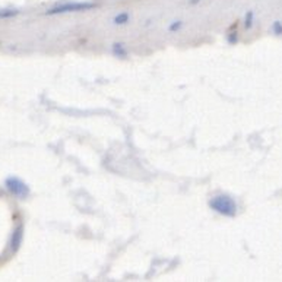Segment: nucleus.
I'll return each mask as SVG.
<instances>
[{"label":"nucleus","mask_w":282,"mask_h":282,"mask_svg":"<svg viewBox=\"0 0 282 282\" xmlns=\"http://www.w3.org/2000/svg\"><path fill=\"white\" fill-rule=\"evenodd\" d=\"M182 28H183V20H172V22H170V25L167 26V31L174 34V32H178Z\"/></svg>","instance_id":"obj_11"},{"label":"nucleus","mask_w":282,"mask_h":282,"mask_svg":"<svg viewBox=\"0 0 282 282\" xmlns=\"http://www.w3.org/2000/svg\"><path fill=\"white\" fill-rule=\"evenodd\" d=\"M95 8H98L96 3L92 2H68V3H62L57 4L54 8L46 10V15H64V14H75V12H86V10H92Z\"/></svg>","instance_id":"obj_2"},{"label":"nucleus","mask_w":282,"mask_h":282,"mask_svg":"<svg viewBox=\"0 0 282 282\" xmlns=\"http://www.w3.org/2000/svg\"><path fill=\"white\" fill-rule=\"evenodd\" d=\"M254 25V12L253 10H247V14L244 15V22H243V26L244 30H252Z\"/></svg>","instance_id":"obj_7"},{"label":"nucleus","mask_w":282,"mask_h":282,"mask_svg":"<svg viewBox=\"0 0 282 282\" xmlns=\"http://www.w3.org/2000/svg\"><path fill=\"white\" fill-rule=\"evenodd\" d=\"M113 22L114 25H126V24H129L130 22V14L129 12H120V14H117L116 16L113 18Z\"/></svg>","instance_id":"obj_6"},{"label":"nucleus","mask_w":282,"mask_h":282,"mask_svg":"<svg viewBox=\"0 0 282 282\" xmlns=\"http://www.w3.org/2000/svg\"><path fill=\"white\" fill-rule=\"evenodd\" d=\"M199 2H200V0H190L192 4H196V3H199Z\"/></svg>","instance_id":"obj_12"},{"label":"nucleus","mask_w":282,"mask_h":282,"mask_svg":"<svg viewBox=\"0 0 282 282\" xmlns=\"http://www.w3.org/2000/svg\"><path fill=\"white\" fill-rule=\"evenodd\" d=\"M208 205L214 212H216L218 215L226 216V218H236L238 214V205H237L236 199L226 193L210 198Z\"/></svg>","instance_id":"obj_1"},{"label":"nucleus","mask_w":282,"mask_h":282,"mask_svg":"<svg viewBox=\"0 0 282 282\" xmlns=\"http://www.w3.org/2000/svg\"><path fill=\"white\" fill-rule=\"evenodd\" d=\"M238 40H240V34H238L237 30L226 34V42H228L230 46H236V44L238 42Z\"/></svg>","instance_id":"obj_10"},{"label":"nucleus","mask_w":282,"mask_h":282,"mask_svg":"<svg viewBox=\"0 0 282 282\" xmlns=\"http://www.w3.org/2000/svg\"><path fill=\"white\" fill-rule=\"evenodd\" d=\"M24 232H25V230H24V226H18L14 230V232H12V236H10V242H9L10 253L15 254L19 250V247H20L22 242H24Z\"/></svg>","instance_id":"obj_4"},{"label":"nucleus","mask_w":282,"mask_h":282,"mask_svg":"<svg viewBox=\"0 0 282 282\" xmlns=\"http://www.w3.org/2000/svg\"><path fill=\"white\" fill-rule=\"evenodd\" d=\"M4 188H8V192H9L12 196L18 198V199H26V198L30 196V193H31L30 186H28L22 178L16 177V176H9V177H6V180H4Z\"/></svg>","instance_id":"obj_3"},{"label":"nucleus","mask_w":282,"mask_h":282,"mask_svg":"<svg viewBox=\"0 0 282 282\" xmlns=\"http://www.w3.org/2000/svg\"><path fill=\"white\" fill-rule=\"evenodd\" d=\"M112 54L114 57H117V58H128L129 56V50H128V47H126V44H123V42H113L112 44Z\"/></svg>","instance_id":"obj_5"},{"label":"nucleus","mask_w":282,"mask_h":282,"mask_svg":"<svg viewBox=\"0 0 282 282\" xmlns=\"http://www.w3.org/2000/svg\"><path fill=\"white\" fill-rule=\"evenodd\" d=\"M18 14L19 10H16V9H2V10H0V19L15 18Z\"/></svg>","instance_id":"obj_9"},{"label":"nucleus","mask_w":282,"mask_h":282,"mask_svg":"<svg viewBox=\"0 0 282 282\" xmlns=\"http://www.w3.org/2000/svg\"><path fill=\"white\" fill-rule=\"evenodd\" d=\"M270 32L275 37H282V20H274L270 25Z\"/></svg>","instance_id":"obj_8"}]
</instances>
